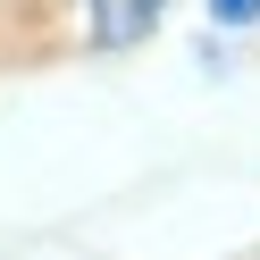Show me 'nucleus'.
<instances>
[{"label":"nucleus","mask_w":260,"mask_h":260,"mask_svg":"<svg viewBox=\"0 0 260 260\" xmlns=\"http://www.w3.org/2000/svg\"><path fill=\"white\" fill-rule=\"evenodd\" d=\"M168 0H92V51H135Z\"/></svg>","instance_id":"1"},{"label":"nucleus","mask_w":260,"mask_h":260,"mask_svg":"<svg viewBox=\"0 0 260 260\" xmlns=\"http://www.w3.org/2000/svg\"><path fill=\"white\" fill-rule=\"evenodd\" d=\"M210 17H218V25H252V17H260V0H210Z\"/></svg>","instance_id":"2"}]
</instances>
